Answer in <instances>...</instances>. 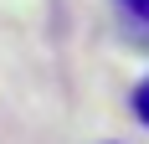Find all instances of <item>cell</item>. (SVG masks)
<instances>
[{"mask_svg":"<svg viewBox=\"0 0 149 144\" xmlns=\"http://www.w3.org/2000/svg\"><path fill=\"white\" fill-rule=\"evenodd\" d=\"M134 108H139V118H144V124H149V82H144V87H139V93H134Z\"/></svg>","mask_w":149,"mask_h":144,"instance_id":"6da1fadb","label":"cell"},{"mask_svg":"<svg viewBox=\"0 0 149 144\" xmlns=\"http://www.w3.org/2000/svg\"><path fill=\"white\" fill-rule=\"evenodd\" d=\"M123 5H129V10H134L139 21H144V26H149V0H123Z\"/></svg>","mask_w":149,"mask_h":144,"instance_id":"7a4b0ae2","label":"cell"}]
</instances>
